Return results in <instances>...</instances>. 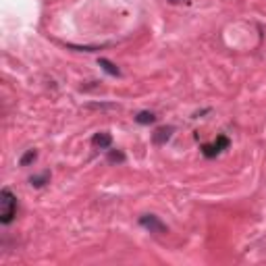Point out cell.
<instances>
[{"label": "cell", "mask_w": 266, "mask_h": 266, "mask_svg": "<svg viewBox=\"0 0 266 266\" xmlns=\"http://www.w3.org/2000/svg\"><path fill=\"white\" fill-rule=\"evenodd\" d=\"M135 121H137L139 125H150V123H154V121H156V117H154L152 113H148V110H142V113H137Z\"/></svg>", "instance_id": "cell-7"}, {"label": "cell", "mask_w": 266, "mask_h": 266, "mask_svg": "<svg viewBox=\"0 0 266 266\" xmlns=\"http://www.w3.org/2000/svg\"><path fill=\"white\" fill-rule=\"evenodd\" d=\"M110 144H113V137H110V133H106V131H100V133H96L92 137V146L94 148L106 150V148H110Z\"/></svg>", "instance_id": "cell-5"}, {"label": "cell", "mask_w": 266, "mask_h": 266, "mask_svg": "<svg viewBox=\"0 0 266 266\" xmlns=\"http://www.w3.org/2000/svg\"><path fill=\"white\" fill-rule=\"evenodd\" d=\"M108 160L110 162H125V154L119 150H110L108 152Z\"/></svg>", "instance_id": "cell-10"}, {"label": "cell", "mask_w": 266, "mask_h": 266, "mask_svg": "<svg viewBox=\"0 0 266 266\" xmlns=\"http://www.w3.org/2000/svg\"><path fill=\"white\" fill-rule=\"evenodd\" d=\"M227 148H229V137L218 135L214 144H210V146H204V148H202V154H204L206 158H214V156H218V154H220L222 150H227Z\"/></svg>", "instance_id": "cell-3"}, {"label": "cell", "mask_w": 266, "mask_h": 266, "mask_svg": "<svg viewBox=\"0 0 266 266\" xmlns=\"http://www.w3.org/2000/svg\"><path fill=\"white\" fill-rule=\"evenodd\" d=\"M98 65H100V67L104 69V71H106L108 75H113V77H121V71H119V69H117L113 63H110V61H106V59H100V61H98Z\"/></svg>", "instance_id": "cell-6"}, {"label": "cell", "mask_w": 266, "mask_h": 266, "mask_svg": "<svg viewBox=\"0 0 266 266\" xmlns=\"http://www.w3.org/2000/svg\"><path fill=\"white\" fill-rule=\"evenodd\" d=\"M17 214V198L13 195L11 189H3L0 191V222L3 225H9V222L15 218Z\"/></svg>", "instance_id": "cell-1"}, {"label": "cell", "mask_w": 266, "mask_h": 266, "mask_svg": "<svg viewBox=\"0 0 266 266\" xmlns=\"http://www.w3.org/2000/svg\"><path fill=\"white\" fill-rule=\"evenodd\" d=\"M171 5H181V3H187V0H169Z\"/></svg>", "instance_id": "cell-11"}, {"label": "cell", "mask_w": 266, "mask_h": 266, "mask_svg": "<svg viewBox=\"0 0 266 266\" xmlns=\"http://www.w3.org/2000/svg\"><path fill=\"white\" fill-rule=\"evenodd\" d=\"M36 158H38V152H36V150H30V152H25L23 156H21L19 164H21V166H27V164H32Z\"/></svg>", "instance_id": "cell-9"}, {"label": "cell", "mask_w": 266, "mask_h": 266, "mask_svg": "<svg viewBox=\"0 0 266 266\" xmlns=\"http://www.w3.org/2000/svg\"><path fill=\"white\" fill-rule=\"evenodd\" d=\"M48 179H50V173L46 171V173H42V175H38V177H32V179H30V183H32L34 187H42Z\"/></svg>", "instance_id": "cell-8"}, {"label": "cell", "mask_w": 266, "mask_h": 266, "mask_svg": "<svg viewBox=\"0 0 266 266\" xmlns=\"http://www.w3.org/2000/svg\"><path fill=\"white\" fill-rule=\"evenodd\" d=\"M173 133H175V127H171V125H166V127H158L156 131L152 133V142L156 146H162L173 137Z\"/></svg>", "instance_id": "cell-4"}, {"label": "cell", "mask_w": 266, "mask_h": 266, "mask_svg": "<svg viewBox=\"0 0 266 266\" xmlns=\"http://www.w3.org/2000/svg\"><path fill=\"white\" fill-rule=\"evenodd\" d=\"M139 225H142L146 231L154 233V235H164V233H169L166 225H164V222H162L156 214H144V216H139Z\"/></svg>", "instance_id": "cell-2"}]
</instances>
